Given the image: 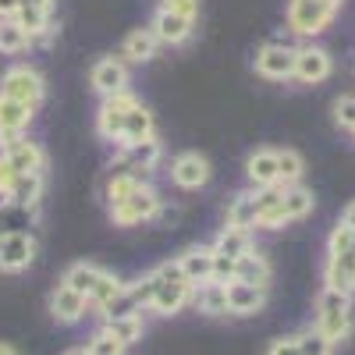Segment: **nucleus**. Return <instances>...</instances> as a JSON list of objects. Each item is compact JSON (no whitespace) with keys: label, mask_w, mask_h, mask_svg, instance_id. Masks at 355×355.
<instances>
[{"label":"nucleus","mask_w":355,"mask_h":355,"mask_svg":"<svg viewBox=\"0 0 355 355\" xmlns=\"http://www.w3.org/2000/svg\"><path fill=\"white\" fill-rule=\"evenodd\" d=\"M40 242L33 231H18V234H0V274H21L36 263Z\"/></svg>","instance_id":"nucleus-11"},{"label":"nucleus","mask_w":355,"mask_h":355,"mask_svg":"<svg viewBox=\"0 0 355 355\" xmlns=\"http://www.w3.org/2000/svg\"><path fill=\"white\" fill-rule=\"evenodd\" d=\"M160 11L171 15H185V18H199V0H157Z\"/></svg>","instance_id":"nucleus-40"},{"label":"nucleus","mask_w":355,"mask_h":355,"mask_svg":"<svg viewBox=\"0 0 355 355\" xmlns=\"http://www.w3.org/2000/svg\"><path fill=\"white\" fill-rule=\"evenodd\" d=\"M224 224H234V227H256V192L245 189V192H234L231 202H227V214H224Z\"/></svg>","instance_id":"nucleus-31"},{"label":"nucleus","mask_w":355,"mask_h":355,"mask_svg":"<svg viewBox=\"0 0 355 355\" xmlns=\"http://www.w3.org/2000/svg\"><path fill=\"white\" fill-rule=\"evenodd\" d=\"M214 281H217V284H231V281H234V259H231V256L214 252Z\"/></svg>","instance_id":"nucleus-42"},{"label":"nucleus","mask_w":355,"mask_h":355,"mask_svg":"<svg viewBox=\"0 0 355 355\" xmlns=\"http://www.w3.org/2000/svg\"><path fill=\"white\" fill-rule=\"evenodd\" d=\"M341 224H348V227L355 231V199H352V202L345 206V214H341Z\"/></svg>","instance_id":"nucleus-46"},{"label":"nucleus","mask_w":355,"mask_h":355,"mask_svg":"<svg viewBox=\"0 0 355 355\" xmlns=\"http://www.w3.org/2000/svg\"><path fill=\"white\" fill-rule=\"evenodd\" d=\"M0 153L11 160V167L18 174H40V171H46V150H43V142H36L28 132L18 135V139H11L8 146H0Z\"/></svg>","instance_id":"nucleus-13"},{"label":"nucleus","mask_w":355,"mask_h":355,"mask_svg":"<svg viewBox=\"0 0 355 355\" xmlns=\"http://www.w3.org/2000/svg\"><path fill=\"white\" fill-rule=\"evenodd\" d=\"M0 355H18V352H15V348H11L8 341H0Z\"/></svg>","instance_id":"nucleus-47"},{"label":"nucleus","mask_w":355,"mask_h":355,"mask_svg":"<svg viewBox=\"0 0 355 355\" xmlns=\"http://www.w3.org/2000/svg\"><path fill=\"white\" fill-rule=\"evenodd\" d=\"M249 249H256V234L249 227H234V224H224L214 239V252L220 256H231V259H242Z\"/></svg>","instance_id":"nucleus-24"},{"label":"nucleus","mask_w":355,"mask_h":355,"mask_svg":"<svg viewBox=\"0 0 355 355\" xmlns=\"http://www.w3.org/2000/svg\"><path fill=\"white\" fill-rule=\"evenodd\" d=\"M316 331L331 345H341L352 331V295L323 288L316 299Z\"/></svg>","instance_id":"nucleus-4"},{"label":"nucleus","mask_w":355,"mask_h":355,"mask_svg":"<svg viewBox=\"0 0 355 355\" xmlns=\"http://www.w3.org/2000/svg\"><path fill=\"white\" fill-rule=\"evenodd\" d=\"M270 277H274V266L259 249H249L242 259H234V281H245V284H256V288H270Z\"/></svg>","instance_id":"nucleus-22"},{"label":"nucleus","mask_w":355,"mask_h":355,"mask_svg":"<svg viewBox=\"0 0 355 355\" xmlns=\"http://www.w3.org/2000/svg\"><path fill=\"white\" fill-rule=\"evenodd\" d=\"M331 4H338V8H341V4H345V0H331Z\"/></svg>","instance_id":"nucleus-49"},{"label":"nucleus","mask_w":355,"mask_h":355,"mask_svg":"<svg viewBox=\"0 0 355 355\" xmlns=\"http://www.w3.org/2000/svg\"><path fill=\"white\" fill-rule=\"evenodd\" d=\"M0 96H11V100H18L25 107L40 110L43 100H46V78H43L40 68L18 61V64H11L4 75H0Z\"/></svg>","instance_id":"nucleus-6"},{"label":"nucleus","mask_w":355,"mask_h":355,"mask_svg":"<svg viewBox=\"0 0 355 355\" xmlns=\"http://www.w3.org/2000/svg\"><path fill=\"white\" fill-rule=\"evenodd\" d=\"M33 121H36L33 107H25L11 96H0V146H8L11 139L25 135L28 128H33Z\"/></svg>","instance_id":"nucleus-15"},{"label":"nucleus","mask_w":355,"mask_h":355,"mask_svg":"<svg viewBox=\"0 0 355 355\" xmlns=\"http://www.w3.org/2000/svg\"><path fill=\"white\" fill-rule=\"evenodd\" d=\"M135 103H139V96L132 93V89L100 100V110H96V135H100L103 142H110V146H121L125 117H128V110H132Z\"/></svg>","instance_id":"nucleus-10"},{"label":"nucleus","mask_w":355,"mask_h":355,"mask_svg":"<svg viewBox=\"0 0 355 355\" xmlns=\"http://www.w3.org/2000/svg\"><path fill=\"white\" fill-rule=\"evenodd\" d=\"M281 206H284V214H288V224H295V220H306L316 210V196H313V189H306L299 182V185H288L284 189Z\"/></svg>","instance_id":"nucleus-28"},{"label":"nucleus","mask_w":355,"mask_h":355,"mask_svg":"<svg viewBox=\"0 0 355 355\" xmlns=\"http://www.w3.org/2000/svg\"><path fill=\"white\" fill-rule=\"evenodd\" d=\"M167 178H171V185H174V189H182V192H199V189L210 185L214 164L206 160L202 153H196V150H185V153L171 157V164H167Z\"/></svg>","instance_id":"nucleus-9"},{"label":"nucleus","mask_w":355,"mask_h":355,"mask_svg":"<svg viewBox=\"0 0 355 355\" xmlns=\"http://www.w3.org/2000/svg\"><path fill=\"white\" fill-rule=\"evenodd\" d=\"M40 220V210L21 206L11 199H0V234H18V231H33Z\"/></svg>","instance_id":"nucleus-25"},{"label":"nucleus","mask_w":355,"mask_h":355,"mask_svg":"<svg viewBox=\"0 0 355 355\" xmlns=\"http://www.w3.org/2000/svg\"><path fill=\"white\" fill-rule=\"evenodd\" d=\"M103 277V270H100V266L96 263H71L68 266V270H64V284L68 288H75L78 295H85V299H89V291H93L96 288V281Z\"/></svg>","instance_id":"nucleus-33"},{"label":"nucleus","mask_w":355,"mask_h":355,"mask_svg":"<svg viewBox=\"0 0 355 355\" xmlns=\"http://www.w3.org/2000/svg\"><path fill=\"white\" fill-rule=\"evenodd\" d=\"M323 288H334L345 295H355V252H341V256H327L323 259Z\"/></svg>","instance_id":"nucleus-19"},{"label":"nucleus","mask_w":355,"mask_h":355,"mask_svg":"<svg viewBox=\"0 0 355 355\" xmlns=\"http://www.w3.org/2000/svg\"><path fill=\"white\" fill-rule=\"evenodd\" d=\"M125 348H128V345H121L114 334H107V331L100 327L93 338L85 341V348H82V352H85V355H125Z\"/></svg>","instance_id":"nucleus-37"},{"label":"nucleus","mask_w":355,"mask_h":355,"mask_svg":"<svg viewBox=\"0 0 355 355\" xmlns=\"http://www.w3.org/2000/svg\"><path fill=\"white\" fill-rule=\"evenodd\" d=\"M33 50V36L18 18H0V57H18Z\"/></svg>","instance_id":"nucleus-26"},{"label":"nucleus","mask_w":355,"mask_h":355,"mask_svg":"<svg viewBox=\"0 0 355 355\" xmlns=\"http://www.w3.org/2000/svg\"><path fill=\"white\" fill-rule=\"evenodd\" d=\"M103 331L114 334L121 345H135L146 334V320H142V313H128V316H117V320H103Z\"/></svg>","instance_id":"nucleus-32"},{"label":"nucleus","mask_w":355,"mask_h":355,"mask_svg":"<svg viewBox=\"0 0 355 355\" xmlns=\"http://www.w3.org/2000/svg\"><path fill=\"white\" fill-rule=\"evenodd\" d=\"M157 53H160V40L153 36L150 25L132 28V33L121 40V57L128 64H150V61H157Z\"/></svg>","instance_id":"nucleus-20"},{"label":"nucleus","mask_w":355,"mask_h":355,"mask_svg":"<svg viewBox=\"0 0 355 355\" xmlns=\"http://www.w3.org/2000/svg\"><path fill=\"white\" fill-rule=\"evenodd\" d=\"M146 139H157V117H153L150 107L139 100V103L128 110V117H125L121 146H135V142H146Z\"/></svg>","instance_id":"nucleus-23"},{"label":"nucleus","mask_w":355,"mask_h":355,"mask_svg":"<svg viewBox=\"0 0 355 355\" xmlns=\"http://www.w3.org/2000/svg\"><path fill=\"white\" fill-rule=\"evenodd\" d=\"M306 178V157L299 150H277V185H299Z\"/></svg>","instance_id":"nucleus-34"},{"label":"nucleus","mask_w":355,"mask_h":355,"mask_svg":"<svg viewBox=\"0 0 355 355\" xmlns=\"http://www.w3.org/2000/svg\"><path fill=\"white\" fill-rule=\"evenodd\" d=\"M150 28H153V36L160 40V46H185L196 36V18L171 15V11L157 8L153 18H150Z\"/></svg>","instance_id":"nucleus-14"},{"label":"nucleus","mask_w":355,"mask_h":355,"mask_svg":"<svg viewBox=\"0 0 355 355\" xmlns=\"http://www.w3.org/2000/svg\"><path fill=\"white\" fill-rule=\"evenodd\" d=\"M160 192H157V185L150 182V178H139V182L121 196V199H114V202H107V217H110V224H117V227H135V224H150L153 217H157V210H160Z\"/></svg>","instance_id":"nucleus-1"},{"label":"nucleus","mask_w":355,"mask_h":355,"mask_svg":"<svg viewBox=\"0 0 355 355\" xmlns=\"http://www.w3.org/2000/svg\"><path fill=\"white\" fill-rule=\"evenodd\" d=\"M128 291H132V299L139 302V309H150V302H153V291H157V274L150 270V274L135 277V281L128 284Z\"/></svg>","instance_id":"nucleus-39"},{"label":"nucleus","mask_w":355,"mask_h":355,"mask_svg":"<svg viewBox=\"0 0 355 355\" xmlns=\"http://www.w3.org/2000/svg\"><path fill=\"white\" fill-rule=\"evenodd\" d=\"M245 182H249V189H270V185H277V150H270V146L252 150L245 157Z\"/></svg>","instance_id":"nucleus-17"},{"label":"nucleus","mask_w":355,"mask_h":355,"mask_svg":"<svg viewBox=\"0 0 355 355\" xmlns=\"http://www.w3.org/2000/svg\"><path fill=\"white\" fill-rule=\"evenodd\" d=\"M295 341H299V355H331V352H334V345L323 338L316 327H309V331H302V334H295Z\"/></svg>","instance_id":"nucleus-38"},{"label":"nucleus","mask_w":355,"mask_h":355,"mask_svg":"<svg viewBox=\"0 0 355 355\" xmlns=\"http://www.w3.org/2000/svg\"><path fill=\"white\" fill-rule=\"evenodd\" d=\"M174 220H178V206H167V202H160V210H157L153 224H174Z\"/></svg>","instance_id":"nucleus-44"},{"label":"nucleus","mask_w":355,"mask_h":355,"mask_svg":"<svg viewBox=\"0 0 355 355\" xmlns=\"http://www.w3.org/2000/svg\"><path fill=\"white\" fill-rule=\"evenodd\" d=\"M182 274L192 281V284H206L214 281V245H189L182 256H174Z\"/></svg>","instance_id":"nucleus-21"},{"label":"nucleus","mask_w":355,"mask_h":355,"mask_svg":"<svg viewBox=\"0 0 355 355\" xmlns=\"http://www.w3.org/2000/svg\"><path fill=\"white\" fill-rule=\"evenodd\" d=\"M266 306V288L245 284V281H231L227 284V313L231 316H256Z\"/></svg>","instance_id":"nucleus-18"},{"label":"nucleus","mask_w":355,"mask_h":355,"mask_svg":"<svg viewBox=\"0 0 355 355\" xmlns=\"http://www.w3.org/2000/svg\"><path fill=\"white\" fill-rule=\"evenodd\" d=\"M352 139H355V132H352Z\"/></svg>","instance_id":"nucleus-51"},{"label":"nucleus","mask_w":355,"mask_h":355,"mask_svg":"<svg viewBox=\"0 0 355 355\" xmlns=\"http://www.w3.org/2000/svg\"><path fill=\"white\" fill-rule=\"evenodd\" d=\"M85 313H89V299L78 295L75 288H68L64 281L50 291V316L57 323H78Z\"/></svg>","instance_id":"nucleus-16"},{"label":"nucleus","mask_w":355,"mask_h":355,"mask_svg":"<svg viewBox=\"0 0 355 355\" xmlns=\"http://www.w3.org/2000/svg\"><path fill=\"white\" fill-rule=\"evenodd\" d=\"M18 182V171L11 167V160L0 153V199H11V189Z\"/></svg>","instance_id":"nucleus-41"},{"label":"nucleus","mask_w":355,"mask_h":355,"mask_svg":"<svg viewBox=\"0 0 355 355\" xmlns=\"http://www.w3.org/2000/svg\"><path fill=\"white\" fill-rule=\"evenodd\" d=\"M160 164H164V142L157 135V139H146V142H135V146H117V153H114L107 171L132 174V178H153Z\"/></svg>","instance_id":"nucleus-5"},{"label":"nucleus","mask_w":355,"mask_h":355,"mask_svg":"<svg viewBox=\"0 0 355 355\" xmlns=\"http://www.w3.org/2000/svg\"><path fill=\"white\" fill-rule=\"evenodd\" d=\"M331 117H334V125L341 128V132H355V93H341L338 100H334V107H331Z\"/></svg>","instance_id":"nucleus-36"},{"label":"nucleus","mask_w":355,"mask_h":355,"mask_svg":"<svg viewBox=\"0 0 355 355\" xmlns=\"http://www.w3.org/2000/svg\"><path fill=\"white\" fill-rule=\"evenodd\" d=\"M338 4H331V0H288V8H284V21L291 28V36H299V40H320L327 28L334 25L338 18Z\"/></svg>","instance_id":"nucleus-3"},{"label":"nucleus","mask_w":355,"mask_h":355,"mask_svg":"<svg viewBox=\"0 0 355 355\" xmlns=\"http://www.w3.org/2000/svg\"><path fill=\"white\" fill-rule=\"evenodd\" d=\"M53 11H57V0H21L18 21L28 28V36H36L53 21Z\"/></svg>","instance_id":"nucleus-29"},{"label":"nucleus","mask_w":355,"mask_h":355,"mask_svg":"<svg viewBox=\"0 0 355 355\" xmlns=\"http://www.w3.org/2000/svg\"><path fill=\"white\" fill-rule=\"evenodd\" d=\"M334 75V53L327 46H320L316 40L295 46V75L291 82L299 85H323Z\"/></svg>","instance_id":"nucleus-7"},{"label":"nucleus","mask_w":355,"mask_h":355,"mask_svg":"<svg viewBox=\"0 0 355 355\" xmlns=\"http://www.w3.org/2000/svg\"><path fill=\"white\" fill-rule=\"evenodd\" d=\"M21 0H0V18H18Z\"/></svg>","instance_id":"nucleus-45"},{"label":"nucleus","mask_w":355,"mask_h":355,"mask_svg":"<svg viewBox=\"0 0 355 355\" xmlns=\"http://www.w3.org/2000/svg\"><path fill=\"white\" fill-rule=\"evenodd\" d=\"M252 71L266 82H291V75H295V46L263 43L252 57Z\"/></svg>","instance_id":"nucleus-12"},{"label":"nucleus","mask_w":355,"mask_h":355,"mask_svg":"<svg viewBox=\"0 0 355 355\" xmlns=\"http://www.w3.org/2000/svg\"><path fill=\"white\" fill-rule=\"evenodd\" d=\"M266 355H299V341H295V334L291 338H277V341H270Z\"/></svg>","instance_id":"nucleus-43"},{"label":"nucleus","mask_w":355,"mask_h":355,"mask_svg":"<svg viewBox=\"0 0 355 355\" xmlns=\"http://www.w3.org/2000/svg\"><path fill=\"white\" fill-rule=\"evenodd\" d=\"M89 85H93V93H96L100 100L125 93V89L132 85L128 61H125L121 53H103V57H96L93 68H89Z\"/></svg>","instance_id":"nucleus-8"},{"label":"nucleus","mask_w":355,"mask_h":355,"mask_svg":"<svg viewBox=\"0 0 355 355\" xmlns=\"http://www.w3.org/2000/svg\"><path fill=\"white\" fill-rule=\"evenodd\" d=\"M192 302H196L199 313H206V316H231V313H227V284H217V281L196 284Z\"/></svg>","instance_id":"nucleus-27"},{"label":"nucleus","mask_w":355,"mask_h":355,"mask_svg":"<svg viewBox=\"0 0 355 355\" xmlns=\"http://www.w3.org/2000/svg\"><path fill=\"white\" fill-rule=\"evenodd\" d=\"M64 355H85V352H82V348H71V352H64Z\"/></svg>","instance_id":"nucleus-48"},{"label":"nucleus","mask_w":355,"mask_h":355,"mask_svg":"<svg viewBox=\"0 0 355 355\" xmlns=\"http://www.w3.org/2000/svg\"><path fill=\"white\" fill-rule=\"evenodd\" d=\"M153 274H157V291H153L150 313H157V316H174V313H182V309L192 302L196 284L182 274V266H178V259L160 263Z\"/></svg>","instance_id":"nucleus-2"},{"label":"nucleus","mask_w":355,"mask_h":355,"mask_svg":"<svg viewBox=\"0 0 355 355\" xmlns=\"http://www.w3.org/2000/svg\"><path fill=\"white\" fill-rule=\"evenodd\" d=\"M121 291H125V281L103 270V277L96 281V288L89 291V309H96V313H100V309H103V306L114 299V295H121Z\"/></svg>","instance_id":"nucleus-35"},{"label":"nucleus","mask_w":355,"mask_h":355,"mask_svg":"<svg viewBox=\"0 0 355 355\" xmlns=\"http://www.w3.org/2000/svg\"><path fill=\"white\" fill-rule=\"evenodd\" d=\"M352 252H355V242H352Z\"/></svg>","instance_id":"nucleus-50"},{"label":"nucleus","mask_w":355,"mask_h":355,"mask_svg":"<svg viewBox=\"0 0 355 355\" xmlns=\"http://www.w3.org/2000/svg\"><path fill=\"white\" fill-rule=\"evenodd\" d=\"M43 192H46V171H40V174H18V182L11 189V202H21V206L40 210V206H43Z\"/></svg>","instance_id":"nucleus-30"}]
</instances>
